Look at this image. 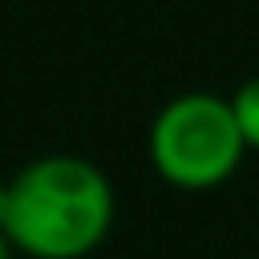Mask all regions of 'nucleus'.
<instances>
[{
	"mask_svg": "<svg viewBox=\"0 0 259 259\" xmlns=\"http://www.w3.org/2000/svg\"><path fill=\"white\" fill-rule=\"evenodd\" d=\"M113 186L81 154H45L8 178L12 251L28 259H85L113 227Z\"/></svg>",
	"mask_w": 259,
	"mask_h": 259,
	"instance_id": "nucleus-1",
	"label": "nucleus"
},
{
	"mask_svg": "<svg viewBox=\"0 0 259 259\" xmlns=\"http://www.w3.org/2000/svg\"><path fill=\"white\" fill-rule=\"evenodd\" d=\"M247 154L231 97L178 93L150 121V162L178 190H210L227 182Z\"/></svg>",
	"mask_w": 259,
	"mask_h": 259,
	"instance_id": "nucleus-2",
	"label": "nucleus"
},
{
	"mask_svg": "<svg viewBox=\"0 0 259 259\" xmlns=\"http://www.w3.org/2000/svg\"><path fill=\"white\" fill-rule=\"evenodd\" d=\"M231 113L239 121V134H243L247 150H259V77L243 81L231 93Z\"/></svg>",
	"mask_w": 259,
	"mask_h": 259,
	"instance_id": "nucleus-3",
	"label": "nucleus"
},
{
	"mask_svg": "<svg viewBox=\"0 0 259 259\" xmlns=\"http://www.w3.org/2000/svg\"><path fill=\"white\" fill-rule=\"evenodd\" d=\"M8 223V178H0V231Z\"/></svg>",
	"mask_w": 259,
	"mask_h": 259,
	"instance_id": "nucleus-4",
	"label": "nucleus"
},
{
	"mask_svg": "<svg viewBox=\"0 0 259 259\" xmlns=\"http://www.w3.org/2000/svg\"><path fill=\"white\" fill-rule=\"evenodd\" d=\"M0 259H12V243H8L4 231H0Z\"/></svg>",
	"mask_w": 259,
	"mask_h": 259,
	"instance_id": "nucleus-5",
	"label": "nucleus"
}]
</instances>
